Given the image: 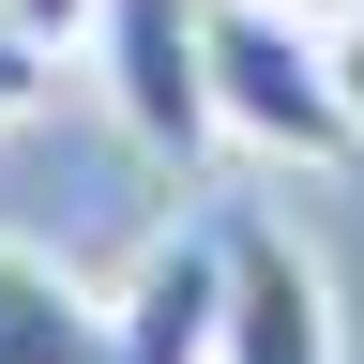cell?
<instances>
[{
  "label": "cell",
  "mask_w": 364,
  "mask_h": 364,
  "mask_svg": "<svg viewBox=\"0 0 364 364\" xmlns=\"http://www.w3.org/2000/svg\"><path fill=\"white\" fill-rule=\"evenodd\" d=\"M198 76H213V136H243V152H289V167L349 152V107L289 0H198Z\"/></svg>",
  "instance_id": "cell-1"
},
{
  "label": "cell",
  "mask_w": 364,
  "mask_h": 364,
  "mask_svg": "<svg viewBox=\"0 0 364 364\" xmlns=\"http://www.w3.org/2000/svg\"><path fill=\"white\" fill-rule=\"evenodd\" d=\"M198 228H213V364H334V273L304 228H273L258 198Z\"/></svg>",
  "instance_id": "cell-2"
},
{
  "label": "cell",
  "mask_w": 364,
  "mask_h": 364,
  "mask_svg": "<svg viewBox=\"0 0 364 364\" xmlns=\"http://www.w3.org/2000/svg\"><path fill=\"white\" fill-rule=\"evenodd\" d=\"M91 61H107V107L136 152L198 167L213 152V76H198V0H107L91 16Z\"/></svg>",
  "instance_id": "cell-3"
},
{
  "label": "cell",
  "mask_w": 364,
  "mask_h": 364,
  "mask_svg": "<svg viewBox=\"0 0 364 364\" xmlns=\"http://www.w3.org/2000/svg\"><path fill=\"white\" fill-rule=\"evenodd\" d=\"M107 364H213V228H167L107 304Z\"/></svg>",
  "instance_id": "cell-4"
},
{
  "label": "cell",
  "mask_w": 364,
  "mask_h": 364,
  "mask_svg": "<svg viewBox=\"0 0 364 364\" xmlns=\"http://www.w3.org/2000/svg\"><path fill=\"white\" fill-rule=\"evenodd\" d=\"M0 364H107V304L31 243H0Z\"/></svg>",
  "instance_id": "cell-5"
},
{
  "label": "cell",
  "mask_w": 364,
  "mask_h": 364,
  "mask_svg": "<svg viewBox=\"0 0 364 364\" xmlns=\"http://www.w3.org/2000/svg\"><path fill=\"white\" fill-rule=\"evenodd\" d=\"M31 107H46V46H31V31H16V16H0V136H16V122H31Z\"/></svg>",
  "instance_id": "cell-6"
},
{
  "label": "cell",
  "mask_w": 364,
  "mask_h": 364,
  "mask_svg": "<svg viewBox=\"0 0 364 364\" xmlns=\"http://www.w3.org/2000/svg\"><path fill=\"white\" fill-rule=\"evenodd\" d=\"M0 16H16L46 61H61V46H91V16H107V0H0Z\"/></svg>",
  "instance_id": "cell-7"
},
{
  "label": "cell",
  "mask_w": 364,
  "mask_h": 364,
  "mask_svg": "<svg viewBox=\"0 0 364 364\" xmlns=\"http://www.w3.org/2000/svg\"><path fill=\"white\" fill-rule=\"evenodd\" d=\"M318 76H334V107H349V152H364V16H349V31H318Z\"/></svg>",
  "instance_id": "cell-8"
},
{
  "label": "cell",
  "mask_w": 364,
  "mask_h": 364,
  "mask_svg": "<svg viewBox=\"0 0 364 364\" xmlns=\"http://www.w3.org/2000/svg\"><path fill=\"white\" fill-rule=\"evenodd\" d=\"M289 16H304V31H349V16H364V0H289Z\"/></svg>",
  "instance_id": "cell-9"
}]
</instances>
